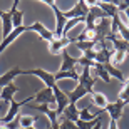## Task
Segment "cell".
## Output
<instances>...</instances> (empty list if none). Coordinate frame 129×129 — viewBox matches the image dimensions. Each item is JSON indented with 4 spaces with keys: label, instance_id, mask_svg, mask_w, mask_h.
Masks as SVG:
<instances>
[{
    "label": "cell",
    "instance_id": "d4e9b609",
    "mask_svg": "<svg viewBox=\"0 0 129 129\" xmlns=\"http://www.w3.org/2000/svg\"><path fill=\"white\" fill-rule=\"evenodd\" d=\"M19 122H20V127H22V129L32 127L34 122H35V117H32V116H20Z\"/></svg>",
    "mask_w": 129,
    "mask_h": 129
},
{
    "label": "cell",
    "instance_id": "9a60e30c",
    "mask_svg": "<svg viewBox=\"0 0 129 129\" xmlns=\"http://www.w3.org/2000/svg\"><path fill=\"white\" fill-rule=\"evenodd\" d=\"M30 109L39 111V112L45 114V117L49 119V122H50V124L57 122V112H55V111H54L50 106H47V104H37V106H30Z\"/></svg>",
    "mask_w": 129,
    "mask_h": 129
},
{
    "label": "cell",
    "instance_id": "f1b7e54d",
    "mask_svg": "<svg viewBox=\"0 0 129 129\" xmlns=\"http://www.w3.org/2000/svg\"><path fill=\"white\" fill-rule=\"evenodd\" d=\"M101 127H102V119H101V117H97L96 124H94V127H92V129H101Z\"/></svg>",
    "mask_w": 129,
    "mask_h": 129
},
{
    "label": "cell",
    "instance_id": "7c38bea8",
    "mask_svg": "<svg viewBox=\"0 0 129 129\" xmlns=\"http://www.w3.org/2000/svg\"><path fill=\"white\" fill-rule=\"evenodd\" d=\"M17 76H24V71H22L20 67H14V69L7 71L5 74H2V76H0V89H4L5 86L12 84Z\"/></svg>",
    "mask_w": 129,
    "mask_h": 129
},
{
    "label": "cell",
    "instance_id": "ba28073f",
    "mask_svg": "<svg viewBox=\"0 0 129 129\" xmlns=\"http://www.w3.org/2000/svg\"><path fill=\"white\" fill-rule=\"evenodd\" d=\"M60 57H62V64H60V69H59L57 72H77L76 66L79 64V59L69 55L67 50H62V52H60Z\"/></svg>",
    "mask_w": 129,
    "mask_h": 129
},
{
    "label": "cell",
    "instance_id": "ac0fdd59",
    "mask_svg": "<svg viewBox=\"0 0 129 129\" xmlns=\"http://www.w3.org/2000/svg\"><path fill=\"white\" fill-rule=\"evenodd\" d=\"M91 71H94L92 76L97 77V79H101V81H104L106 84H109V82H111V77H109V74H107V71H106V67L102 66V64L94 62V66L91 67Z\"/></svg>",
    "mask_w": 129,
    "mask_h": 129
},
{
    "label": "cell",
    "instance_id": "9c48e42d",
    "mask_svg": "<svg viewBox=\"0 0 129 129\" xmlns=\"http://www.w3.org/2000/svg\"><path fill=\"white\" fill-rule=\"evenodd\" d=\"M27 30H34V32H37L39 35H40V39H42V40H45V42H52L54 39V30H49L47 27H45V25L44 24H40V22H34L32 25H29V27H27Z\"/></svg>",
    "mask_w": 129,
    "mask_h": 129
},
{
    "label": "cell",
    "instance_id": "f546056e",
    "mask_svg": "<svg viewBox=\"0 0 129 129\" xmlns=\"http://www.w3.org/2000/svg\"><path fill=\"white\" fill-rule=\"evenodd\" d=\"M117 122H114V121H111V126H109V129H117Z\"/></svg>",
    "mask_w": 129,
    "mask_h": 129
},
{
    "label": "cell",
    "instance_id": "603a6c76",
    "mask_svg": "<svg viewBox=\"0 0 129 129\" xmlns=\"http://www.w3.org/2000/svg\"><path fill=\"white\" fill-rule=\"evenodd\" d=\"M104 67H106V71H107V74H109V77H114V79H119V81H124L126 82V76L121 71H117V69H116V67L112 66L111 62L106 64Z\"/></svg>",
    "mask_w": 129,
    "mask_h": 129
},
{
    "label": "cell",
    "instance_id": "5bb4252c",
    "mask_svg": "<svg viewBox=\"0 0 129 129\" xmlns=\"http://www.w3.org/2000/svg\"><path fill=\"white\" fill-rule=\"evenodd\" d=\"M25 30H27V27H24V25H22V27H19V29H14V30H12V34H10L9 37L2 39V42H0V54L4 52V50L9 47L10 44H14V40H17V39H19L20 35L25 32Z\"/></svg>",
    "mask_w": 129,
    "mask_h": 129
},
{
    "label": "cell",
    "instance_id": "52a82bcc",
    "mask_svg": "<svg viewBox=\"0 0 129 129\" xmlns=\"http://www.w3.org/2000/svg\"><path fill=\"white\" fill-rule=\"evenodd\" d=\"M34 101L37 102V104H47L50 107L55 109V99H54V94H52V89H42V91H37L34 94Z\"/></svg>",
    "mask_w": 129,
    "mask_h": 129
},
{
    "label": "cell",
    "instance_id": "7402d4cb",
    "mask_svg": "<svg viewBox=\"0 0 129 129\" xmlns=\"http://www.w3.org/2000/svg\"><path fill=\"white\" fill-rule=\"evenodd\" d=\"M92 102H94L96 107H99L101 111H104L106 104H107V97H106L102 92H94V94H92Z\"/></svg>",
    "mask_w": 129,
    "mask_h": 129
},
{
    "label": "cell",
    "instance_id": "2e32d148",
    "mask_svg": "<svg viewBox=\"0 0 129 129\" xmlns=\"http://www.w3.org/2000/svg\"><path fill=\"white\" fill-rule=\"evenodd\" d=\"M19 0H14V5H12V9L9 10L10 15H12V25H14V29H19L22 27V20H24V14L19 10Z\"/></svg>",
    "mask_w": 129,
    "mask_h": 129
},
{
    "label": "cell",
    "instance_id": "836d02e7",
    "mask_svg": "<svg viewBox=\"0 0 129 129\" xmlns=\"http://www.w3.org/2000/svg\"><path fill=\"white\" fill-rule=\"evenodd\" d=\"M0 92H2V89H0Z\"/></svg>",
    "mask_w": 129,
    "mask_h": 129
},
{
    "label": "cell",
    "instance_id": "277c9868",
    "mask_svg": "<svg viewBox=\"0 0 129 129\" xmlns=\"http://www.w3.org/2000/svg\"><path fill=\"white\" fill-rule=\"evenodd\" d=\"M97 82V77H94L91 74V67H82V74L79 76L77 84H81L84 89L87 91V94H94V84Z\"/></svg>",
    "mask_w": 129,
    "mask_h": 129
},
{
    "label": "cell",
    "instance_id": "3957f363",
    "mask_svg": "<svg viewBox=\"0 0 129 129\" xmlns=\"http://www.w3.org/2000/svg\"><path fill=\"white\" fill-rule=\"evenodd\" d=\"M27 74L39 77L40 81H44L45 87H49V89H54V87L57 86V81H55V74L54 72L44 71V69H30V71H24V76H27Z\"/></svg>",
    "mask_w": 129,
    "mask_h": 129
},
{
    "label": "cell",
    "instance_id": "8fae6325",
    "mask_svg": "<svg viewBox=\"0 0 129 129\" xmlns=\"http://www.w3.org/2000/svg\"><path fill=\"white\" fill-rule=\"evenodd\" d=\"M96 5L99 7L102 12H104L106 15H107V19H114V17H117L119 15V10H117V7H116V4L112 2V0H109V2H104V0H97Z\"/></svg>",
    "mask_w": 129,
    "mask_h": 129
},
{
    "label": "cell",
    "instance_id": "cb8c5ba5",
    "mask_svg": "<svg viewBox=\"0 0 129 129\" xmlns=\"http://www.w3.org/2000/svg\"><path fill=\"white\" fill-rule=\"evenodd\" d=\"M76 47L84 54V52H89V50H94L96 42L94 40H82V42H76Z\"/></svg>",
    "mask_w": 129,
    "mask_h": 129
},
{
    "label": "cell",
    "instance_id": "4316f807",
    "mask_svg": "<svg viewBox=\"0 0 129 129\" xmlns=\"http://www.w3.org/2000/svg\"><path fill=\"white\" fill-rule=\"evenodd\" d=\"M96 121H97V117L94 121H77L76 122V126H77V129H92L94 127V124H96Z\"/></svg>",
    "mask_w": 129,
    "mask_h": 129
},
{
    "label": "cell",
    "instance_id": "8992f818",
    "mask_svg": "<svg viewBox=\"0 0 129 129\" xmlns=\"http://www.w3.org/2000/svg\"><path fill=\"white\" fill-rule=\"evenodd\" d=\"M54 99H55V112L57 116H62L64 109L69 106V97H67V92H64L62 89H59V86H55L52 89Z\"/></svg>",
    "mask_w": 129,
    "mask_h": 129
},
{
    "label": "cell",
    "instance_id": "30bf717a",
    "mask_svg": "<svg viewBox=\"0 0 129 129\" xmlns=\"http://www.w3.org/2000/svg\"><path fill=\"white\" fill-rule=\"evenodd\" d=\"M0 22H2V39H5V37H9L10 34H12V30H14L10 12L0 10Z\"/></svg>",
    "mask_w": 129,
    "mask_h": 129
},
{
    "label": "cell",
    "instance_id": "6da1fadb",
    "mask_svg": "<svg viewBox=\"0 0 129 129\" xmlns=\"http://www.w3.org/2000/svg\"><path fill=\"white\" fill-rule=\"evenodd\" d=\"M32 101H34V96L25 97L24 101H15V99H12V101H10V107H9V111H7V114L0 119V124L5 126V124H9V122H12V121H15V117H17V114H19V109L22 107V106L32 102Z\"/></svg>",
    "mask_w": 129,
    "mask_h": 129
},
{
    "label": "cell",
    "instance_id": "d6a6232c",
    "mask_svg": "<svg viewBox=\"0 0 129 129\" xmlns=\"http://www.w3.org/2000/svg\"><path fill=\"white\" fill-rule=\"evenodd\" d=\"M126 54H129V47H127V50H126Z\"/></svg>",
    "mask_w": 129,
    "mask_h": 129
},
{
    "label": "cell",
    "instance_id": "83f0119b",
    "mask_svg": "<svg viewBox=\"0 0 129 129\" xmlns=\"http://www.w3.org/2000/svg\"><path fill=\"white\" fill-rule=\"evenodd\" d=\"M59 127L60 129H77V126L74 124V122H71V121H67V119L62 117V121L59 122Z\"/></svg>",
    "mask_w": 129,
    "mask_h": 129
},
{
    "label": "cell",
    "instance_id": "4fadbf2b",
    "mask_svg": "<svg viewBox=\"0 0 129 129\" xmlns=\"http://www.w3.org/2000/svg\"><path fill=\"white\" fill-rule=\"evenodd\" d=\"M69 44H71V39L67 37V35L54 39L52 42H49V50H50V54H60L62 50H66V47Z\"/></svg>",
    "mask_w": 129,
    "mask_h": 129
},
{
    "label": "cell",
    "instance_id": "d6986e66",
    "mask_svg": "<svg viewBox=\"0 0 129 129\" xmlns=\"http://www.w3.org/2000/svg\"><path fill=\"white\" fill-rule=\"evenodd\" d=\"M62 117L76 124L77 121H79V109L76 107V104H69L67 106L66 109H64V112H62Z\"/></svg>",
    "mask_w": 129,
    "mask_h": 129
},
{
    "label": "cell",
    "instance_id": "e575fe53",
    "mask_svg": "<svg viewBox=\"0 0 129 129\" xmlns=\"http://www.w3.org/2000/svg\"><path fill=\"white\" fill-rule=\"evenodd\" d=\"M0 119H2V117H0Z\"/></svg>",
    "mask_w": 129,
    "mask_h": 129
},
{
    "label": "cell",
    "instance_id": "5b68a950",
    "mask_svg": "<svg viewBox=\"0 0 129 129\" xmlns=\"http://www.w3.org/2000/svg\"><path fill=\"white\" fill-rule=\"evenodd\" d=\"M126 106H127V102H124V101H116V102H107L104 107V111L109 114L111 121H114V122H117V121H121V117H122V109H124Z\"/></svg>",
    "mask_w": 129,
    "mask_h": 129
},
{
    "label": "cell",
    "instance_id": "484cf974",
    "mask_svg": "<svg viewBox=\"0 0 129 129\" xmlns=\"http://www.w3.org/2000/svg\"><path fill=\"white\" fill-rule=\"evenodd\" d=\"M82 22H86V19H72V20H67L66 27H64V35H67V32L71 29H74L77 24H82Z\"/></svg>",
    "mask_w": 129,
    "mask_h": 129
},
{
    "label": "cell",
    "instance_id": "e0dca14e",
    "mask_svg": "<svg viewBox=\"0 0 129 129\" xmlns=\"http://www.w3.org/2000/svg\"><path fill=\"white\" fill-rule=\"evenodd\" d=\"M112 55H114V49H101V50H96V60L94 62L97 64H109L112 60Z\"/></svg>",
    "mask_w": 129,
    "mask_h": 129
},
{
    "label": "cell",
    "instance_id": "4dcf8cb0",
    "mask_svg": "<svg viewBox=\"0 0 129 129\" xmlns=\"http://www.w3.org/2000/svg\"><path fill=\"white\" fill-rule=\"evenodd\" d=\"M126 15H127V27H129V9L126 10Z\"/></svg>",
    "mask_w": 129,
    "mask_h": 129
},
{
    "label": "cell",
    "instance_id": "7a4b0ae2",
    "mask_svg": "<svg viewBox=\"0 0 129 129\" xmlns=\"http://www.w3.org/2000/svg\"><path fill=\"white\" fill-rule=\"evenodd\" d=\"M44 4H47L49 7L54 10V14H55V30H54V37H55V39L64 37V27H66V24H67L66 17H64V12L59 9L57 4L52 2V0H45Z\"/></svg>",
    "mask_w": 129,
    "mask_h": 129
},
{
    "label": "cell",
    "instance_id": "44dd1931",
    "mask_svg": "<svg viewBox=\"0 0 129 129\" xmlns=\"http://www.w3.org/2000/svg\"><path fill=\"white\" fill-rule=\"evenodd\" d=\"M15 92H19V87L12 82V84H9V86H5L4 89H2V92H0V99L9 101V102H10V101L14 99V94H15Z\"/></svg>",
    "mask_w": 129,
    "mask_h": 129
},
{
    "label": "cell",
    "instance_id": "1f68e13d",
    "mask_svg": "<svg viewBox=\"0 0 129 129\" xmlns=\"http://www.w3.org/2000/svg\"><path fill=\"white\" fill-rule=\"evenodd\" d=\"M27 129H37V127H35V126H32V127H27Z\"/></svg>",
    "mask_w": 129,
    "mask_h": 129
},
{
    "label": "cell",
    "instance_id": "ffe728a7",
    "mask_svg": "<svg viewBox=\"0 0 129 129\" xmlns=\"http://www.w3.org/2000/svg\"><path fill=\"white\" fill-rule=\"evenodd\" d=\"M84 96H87V91L81 86V84H77L76 89H74L72 92H67V97H69V104H76L77 101L82 99Z\"/></svg>",
    "mask_w": 129,
    "mask_h": 129
}]
</instances>
